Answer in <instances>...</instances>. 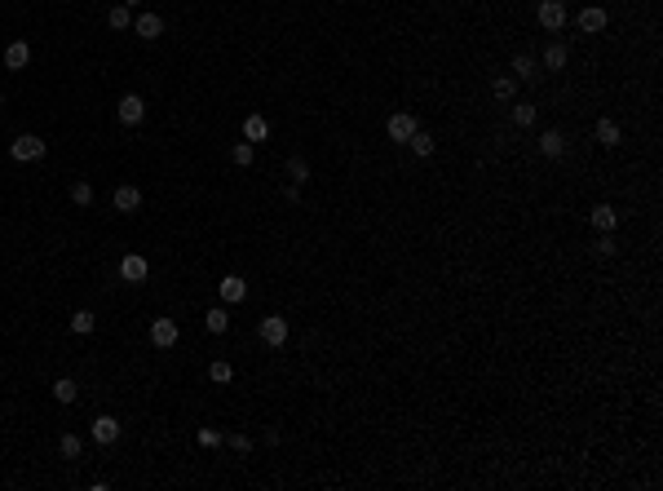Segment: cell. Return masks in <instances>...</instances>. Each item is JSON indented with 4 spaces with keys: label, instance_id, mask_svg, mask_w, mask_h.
<instances>
[{
    "label": "cell",
    "instance_id": "1",
    "mask_svg": "<svg viewBox=\"0 0 663 491\" xmlns=\"http://www.w3.org/2000/svg\"><path fill=\"white\" fill-rule=\"evenodd\" d=\"M9 155H14L18 164H31V160H44V142L35 138V133H22V138H14V147H9Z\"/></svg>",
    "mask_w": 663,
    "mask_h": 491
},
{
    "label": "cell",
    "instance_id": "2",
    "mask_svg": "<svg viewBox=\"0 0 663 491\" xmlns=\"http://www.w3.org/2000/svg\"><path fill=\"white\" fill-rule=\"evenodd\" d=\"M385 128H389V142H398V147H407V142H412V133H416V115H412V111H394Z\"/></svg>",
    "mask_w": 663,
    "mask_h": 491
},
{
    "label": "cell",
    "instance_id": "3",
    "mask_svg": "<svg viewBox=\"0 0 663 491\" xmlns=\"http://www.w3.org/2000/svg\"><path fill=\"white\" fill-rule=\"evenodd\" d=\"M146 274H151V261L142 253H128L124 261H119V279H124V283H142Z\"/></svg>",
    "mask_w": 663,
    "mask_h": 491
},
{
    "label": "cell",
    "instance_id": "4",
    "mask_svg": "<svg viewBox=\"0 0 663 491\" xmlns=\"http://www.w3.org/2000/svg\"><path fill=\"white\" fill-rule=\"evenodd\" d=\"M261 341L279 350V345L287 341V319H283V315H265V319H261Z\"/></svg>",
    "mask_w": 663,
    "mask_h": 491
},
{
    "label": "cell",
    "instance_id": "5",
    "mask_svg": "<svg viewBox=\"0 0 663 491\" xmlns=\"http://www.w3.org/2000/svg\"><path fill=\"white\" fill-rule=\"evenodd\" d=\"M151 345L155 350H173L177 345V323L173 319H155L151 323Z\"/></svg>",
    "mask_w": 663,
    "mask_h": 491
},
{
    "label": "cell",
    "instance_id": "6",
    "mask_svg": "<svg viewBox=\"0 0 663 491\" xmlns=\"http://www.w3.org/2000/svg\"><path fill=\"white\" fill-rule=\"evenodd\" d=\"M115 115L124 119V124H142V119H146V102H142L137 93H124L119 106H115Z\"/></svg>",
    "mask_w": 663,
    "mask_h": 491
},
{
    "label": "cell",
    "instance_id": "7",
    "mask_svg": "<svg viewBox=\"0 0 663 491\" xmlns=\"http://www.w3.org/2000/svg\"><path fill=\"white\" fill-rule=\"evenodd\" d=\"M539 27L544 31H562L566 27V5L562 0H544V5H539Z\"/></svg>",
    "mask_w": 663,
    "mask_h": 491
},
{
    "label": "cell",
    "instance_id": "8",
    "mask_svg": "<svg viewBox=\"0 0 663 491\" xmlns=\"http://www.w3.org/2000/svg\"><path fill=\"white\" fill-rule=\"evenodd\" d=\"M133 31H137L142 40H160V35H164V18L160 14H137V18H133Z\"/></svg>",
    "mask_w": 663,
    "mask_h": 491
},
{
    "label": "cell",
    "instance_id": "9",
    "mask_svg": "<svg viewBox=\"0 0 663 491\" xmlns=\"http://www.w3.org/2000/svg\"><path fill=\"white\" fill-rule=\"evenodd\" d=\"M89 434H93V442H102V447H111V442L119 438V421H115V416H98Z\"/></svg>",
    "mask_w": 663,
    "mask_h": 491
},
{
    "label": "cell",
    "instance_id": "10",
    "mask_svg": "<svg viewBox=\"0 0 663 491\" xmlns=\"http://www.w3.org/2000/svg\"><path fill=\"white\" fill-rule=\"evenodd\" d=\"M217 288H221V301H230V306L248 297V283H244V274H226V279L217 283Z\"/></svg>",
    "mask_w": 663,
    "mask_h": 491
},
{
    "label": "cell",
    "instance_id": "11",
    "mask_svg": "<svg viewBox=\"0 0 663 491\" xmlns=\"http://www.w3.org/2000/svg\"><path fill=\"white\" fill-rule=\"evenodd\" d=\"M27 63H31V44H27V40H14V44L5 49V67H9V71H22Z\"/></svg>",
    "mask_w": 663,
    "mask_h": 491
},
{
    "label": "cell",
    "instance_id": "12",
    "mask_svg": "<svg viewBox=\"0 0 663 491\" xmlns=\"http://www.w3.org/2000/svg\"><path fill=\"white\" fill-rule=\"evenodd\" d=\"M601 27H606V9H601V5H588L584 14H580V31H588V35H597Z\"/></svg>",
    "mask_w": 663,
    "mask_h": 491
},
{
    "label": "cell",
    "instance_id": "13",
    "mask_svg": "<svg viewBox=\"0 0 663 491\" xmlns=\"http://www.w3.org/2000/svg\"><path fill=\"white\" fill-rule=\"evenodd\" d=\"M115 208H119V213H137V208H142V190H137V186H119V190H115Z\"/></svg>",
    "mask_w": 663,
    "mask_h": 491
},
{
    "label": "cell",
    "instance_id": "14",
    "mask_svg": "<svg viewBox=\"0 0 663 491\" xmlns=\"http://www.w3.org/2000/svg\"><path fill=\"white\" fill-rule=\"evenodd\" d=\"M614 222H619V213H614L610 203H597V208H593V226H597V235H610V231H614Z\"/></svg>",
    "mask_w": 663,
    "mask_h": 491
},
{
    "label": "cell",
    "instance_id": "15",
    "mask_svg": "<svg viewBox=\"0 0 663 491\" xmlns=\"http://www.w3.org/2000/svg\"><path fill=\"white\" fill-rule=\"evenodd\" d=\"M539 151H544L548 160H557V155H566V138L557 128H548V133H539Z\"/></svg>",
    "mask_w": 663,
    "mask_h": 491
},
{
    "label": "cell",
    "instance_id": "16",
    "mask_svg": "<svg viewBox=\"0 0 663 491\" xmlns=\"http://www.w3.org/2000/svg\"><path fill=\"white\" fill-rule=\"evenodd\" d=\"M244 138H248V142H265V138H270L265 115H248V119H244Z\"/></svg>",
    "mask_w": 663,
    "mask_h": 491
},
{
    "label": "cell",
    "instance_id": "17",
    "mask_svg": "<svg viewBox=\"0 0 663 491\" xmlns=\"http://www.w3.org/2000/svg\"><path fill=\"white\" fill-rule=\"evenodd\" d=\"M53 399H58V403H76V399H80V385H76V381H71V376L53 381Z\"/></svg>",
    "mask_w": 663,
    "mask_h": 491
},
{
    "label": "cell",
    "instance_id": "18",
    "mask_svg": "<svg viewBox=\"0 0 663 491\" xmlns=\"http://www.w3.org/2000/svg\"><path fill=\"white\" fill-rule=\"evenodd\" d=\"M597 142L601 147H619V124L614 119H597Z\"/></svg>",
    "mask_w": 663,
    "mask_h": 491
},
{
    "label": "cell",
    "instance_id": "19",
    "mask_svg": "<svg viewBox=\"0 0 663 491\" xmlns=\"http://www.w3.org/2000/svg\"><path fill=\"white\" fill-rule=\"evenodd\" d=\"M407 147H412V151L420 155V160H429V155H433V147H438V142H433L429 133H420V128H416V133H412V142H407Z\"/></svg>",
    "mask_w": 663,
    "mask_h": 491
},
{
    "label": "cell",
    "instance_id": "20",
    "mask_svg": "<svg viewBox=\"0 0 663 491\" xmlns=\"http://www.w3.org/2000/svg\"><path fill=\"white\" fill-rule=\"evenodd\" d=\"M203 328H208V332H217V337H221V332L230 328V315H226V310H208V315H203Z\"/></svg>",
    "mask_w": 663,
    "mask_h": 491
},
{
    "label": "cell",
    "instance_id": "21",
    "mask_svg": "<svg viewBox=\"0 0 663 491\" xmlns=\"http://www.w3.org/2000/svg\"><path fill=\"white\" fill-rule=\"evenodd\" d=\"M93 323H98V319H93V310H76V315H71V332L89 337V332H93Z\"/></svg>",
    "mask_w": 663,
    "mask_h": 491
},
{
    "label": "cell",
    "instance_id": "22",
    "mask_svg": "<svg viewBox=\"0 0 663 491\" xmlns=\"http://www.w3.org/2000/svg\"><path fill=\"white\" fill-rule=\"evenodd\" d=\"M566 58H571V53H566V44H548V49H544V67L548 71H562Z\"/></svg>",
    "mask_w": 663,
    "mask_h": 491
},
{
    "label": "cell",
    "instance_id": "23",
    "mask_svg": "<svg viewBox=\"0 0 663 491\" xmlns=\"http://www.w3.org/2000/svg\"><path fill=\"white\" fill-rule=\"evenodd\" d=\"M133 22V14H128V5H111V14H106V27H115V31H124Z\"/></svg>",
    "mask_w": 663,
    "mask_h": 491
},
{
    "label": "cell",
    "instance_id": "24",
    "mask_svg": "<svg viewBox=\"0 0 663 491\" xmlns=\"http://www.w3.org/2000/svg\"><path fill=\"white\" fill-rule=\"evenodd\" d=\"M491 93H496L500 102H509L513 93H517V80H513V76H496V85H491Z\"/></svg>",
    "mask_w": 663,
    "mask_h": 491
},
{
    "label": "cell",
    "instance_id": "25",
    "mask_svg": "<svg viewBox=\"0 0 663 491\" xmlns=\"http://www.w3.org/2000/svg\"><path fill=\"white\" fill-rule=\"evenodd\" d=\"M287 182H292V186L310 182V164L305 160H287Z\"/></svg>",
    "mask_w": 663,
    "mask_h": 491
},
{
    "label": "cell",
    "instance_id": "26",
    "mask_svg": "<svg viewBox=\"0 0 663 491\" xmlns=\"http://www.w3.org/2000/svg\"><path fill=\"white\" fill-rule=\"evenodd\" d=\"M71 199H76L80 208H89V203H93V186L84 182V177H80V182H71Z\"/></svg>",
    "mask_w": 663,
    "mask_h": 491
},
{
    "label": "cell",
    "instance_id": "27",
    "mask_svg": "<svg viewBox=\"0 0 663 491\" xmlns=\"http://www.w3.org/2000/svg\"><path fill=\"white\" fill-rule=\"evenodd\" d=\"M513 71H517V80H535V76H539L535 63H530L526 53H517V58H513Z\"/></svg>",
    "mask_w": 663,
    "mask_h": 491
},
{
    "label": "cell",
    "instance_id": "28",
    "mask_svg": "<svg viewBox=\"0 0 663 491\" xmlns=\"http://www.w3.org/2000/svg\"><path fill=\"white\" fill-rule=\"evenodd\" d=\"M58 447H62V456H67V460H76L84 442H80V434H62V438H58Z\"/></svg>",
    "mask_w": 663,
    "mask_h": 491
},
{
    "label": "cell",
    "instance_id": "29",
    "mask_svg": "<svg viewBox=\"0 0 663 491\" xmlns=\"http://www.w3.org/2000/svg\"><path fill=\"white\" fill-rule=\"evenodd\" d=\"M230 160L239 164V169H248V164H252V142H248V138H244V142H235V151H230Z\"/></svg>",
    "mask_w": 663,
    "mask_h": 491
},
{
    "label": "cell",
    "instance_id": "30",
    "mask_svg": "<svg viewBox=\"0 0 663 491\" xmlns=\"http://www.w3.org/2000/svg\"><path fill=\"white\" fill-rule=\"evenodd\" d=\"M208 376H212V381H217V385H226V381H230V376H235V372H230V363H226V358H217V363H212V367H208Z\"/></svg>",
    "mask_w": 663,
    "mask_h": 491
},
{
    "label": "cell",
    "instance_id": "31",
    "mask_svg": "<svg viewBox=\"0 0 663 491\" xmlns=\"http://www.w3.org/2000/svg\"><path fill=\"white\" fill-rule=\"evenodd\" d=\"M593 253H597V257H614V239H610V235H597Z\"/></svg>",
    "mask_w": 663,
    "mask_h": 491
},
{
    "label": "cell",
    "instance_id": "32",
    "mask_svg": "<svg viewBox=\"0 0 663 491\" xmlns=\"http://www.w3.org/2000/svg\"><path fill=\"white\" fill-rule=\"evenodd\" d=\"M513 124H535V106H513Z\"/></svg>",
    "mask_w": 663,
    "mask_h": 491
},
{
    "label": "cell",
    "instance_id": "33",
    "mask_svg": "<svg viewBox=\"0 0 663 491\" xmlns=\"http://www.w3.org/2000/svg\"><path fill=\"white\" fill-rule=\"evenodd\" d=\"M199 447H221V434L217 429H199Z\"/></svg>",
    "mask_w": 663,
    "mask_h": 491
},
{
    "label": "cell",
    "instance_id": "34",
    "mask_svg": "<svg viewBox=\"0 0 663 491\" xmlns=\"http://www.w3.org/2000/svg\"><path fill=\"white\" fill-rule=\"evenodd\" d=\"M119 5H137V0H119Z\"/></svg>",
    "mask_w": 663,
    "mask_h": 491
},
{
    "label": "cell",
    "instance_id": "35",
    "mask_svg": "<svg viewBox=\"0 0 663 491\" xmlns=\"http://www.w3.org/2000/svg\"><path fill=\"white\" fill-rule=\"evenodd\" d=\"M0 106H5V98H0Z\"/></svg>",
    "mask_w": 663,
    "mask_h": 491
}]
</instances>
